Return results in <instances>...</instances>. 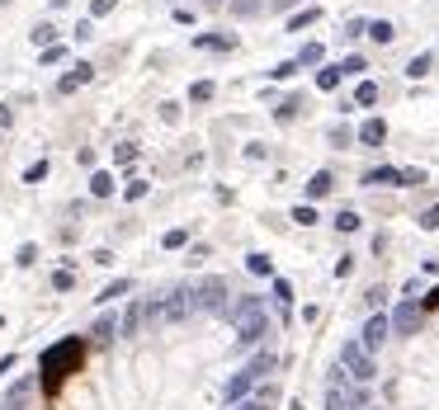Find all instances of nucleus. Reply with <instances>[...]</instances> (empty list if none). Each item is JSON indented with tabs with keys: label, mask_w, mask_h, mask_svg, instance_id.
Returning <instances> with one entry per match:
<instances>
[{
	"label": "nucleus",
	"mask_w": 439,
	"mask_h": 410,
	"mask_svg": "<svg viewBox=\"0 0 439 410\" xmlns=\"http://www.w3.org/2000/svg\"><path fill=\"white\" fill-rule=\"evenodd\" d=\"M293 222H298V226H312V222H316V207L312 203H298V207H293Z\"/></svg>",
	"instance_id": "c9c22d12"
},
{
	"label": "nucleus",
	"mask_w": 439,
	"mask_h": 410,
	"mask_svg": "<svg viewBox=\"0 0 439 410\" xmlns=\"http://www.w3.org/2000/svg\"><path fill=\"white\" fill-rule=\"evenodd\" d=\"M321 57H326V48H321V43H307V48L298 52V66H321Z\"/></svg>",
	"instance_id": "cd10ccee"
},
{
	"label": "nucleus",
	"mask_w": 439,
	"mask_h": 410,
	"mask_svg": "<svg viewBox=\"0 0 439 410\" xmlns=\"http://www.w3.org/2000/svg\"><path fill=\"white\" fill-rule=\"evenodd\" d=\"M90 335H99V340H113V335H123V321H118V316H99Z\"/></svg>",
	"instance_id": "dca6fc26"
},
{
	"label": "nucleus",
	"mask_w": 439,
	"mask_h": 410,
	"mask_svg": "<svg viewBox=\"0 0 439 410\" xmlns=\"http://www.w3.org/2000/svg\"><path fill=\"white\" fill-rule=\"evenodd\" d=\"M113 5H118V0H90V19H104V15H113Z\"/></svg>",
	"instance_id": "58836bf2"
},
{
	"label": "nucleus",
	"mask_w": 439,
	"mask_h": 410,
	"mask_svg": "<svg viewBox=\"0 0 439 410\" xmlns=\"http://www.w3.org/2000/svg\"><path fill=\"white\" fill-rule=\"evenodd\" d=\"M57 62H66V48H62V43H52V48H43V66H57Z\"/></svg>",
	"instance_id": "4c0bfd02"
},
{
	"label": "nucleus",
	"mask_w": 439,
	"mask_h": 410,
	"mask_svg": "<svg viewBox=\"0 0 439 410\" xmlns=\"http://www.w3.org/2000/svg\"><path fill=\"white\" fill-rule=\"evenodd\" d=\"M246 269H251L255 278H269V274H274V264H269V255H246Z\"/></svg>",
	"instance_id": "a878e982"
},
{
	"label": "nucleus",
	"mask_w": 439,
	"mask_h": 410,
	"mask_svg": "<svg viewBox=\"0 0 439 410\" xmlns=\"http://www.w3.org/2000/svg\"><path fill=\"white\" fill-rule=\"evenodd\" d=\"M232 293H227V278H204L194 283V312H213V316H227L232 312Z\"/></svg>",
	"instance_id": "20e7f679"
},
{
	"label": "nucleus",
	"mask_w": 439,
	"mask_h": 410,
	"mask_svg": "<svg viewBox=\"0 0 439 410\" xmlns=\"http://www.w3.org/2000/svg\"><path fill=\"white\" fill-rule=\"evenodd\" d=\"M388 335H392V316L373 312V316H369V321H364V331H359V345L369 349V354H378V349L388 345Z\"/></svg>",
	"instance_id": "423d86ee"
},
{
	"label": "nucleus",
	"mask_w": 439,
	"mask_h": 410,
	"mask_svg": "<svg viewBox=\"0 0 439 410\" xmlns=\"http://www.w3.org/2000/svg\"><path fill=\"white\" fill-rule=\"evenodd\" d=\"M43 174H47V160H38V165H29V170H24V184H38Z\"/></svg>",
	"instance_id": "79ce46f5"
},
{
	"label": "nucleus",
	"mask_w": 439,
	"mask_h": 410,
	"mask_svg": "<svg viewBox=\"0 0 439 410\" xmlns=\"http://www.w3.org/2000/svg\"><path fill=\"white\" fill-rule=\"evenodd\" d=\"M213 95H218V85H213V80H194V85H189V99H194V104H208Z\"/></svg>",
	"instance_id": "4be33fe9"
},
{
	"label": "nucleus",
	"mask_w": 439,
	"mask_h": 410,
	"mask_svg": "<svg viewBox=\"0 0 439 410\" xmlns=\"http://www.w3.org/2000/svg\"><path fill=\"white\" fill-rule=\"evenodd\" d=\"M316 19H321V10L312 5V10H302V15H293V19H288V29H293V33H302V29H312Z\"/></svg>",
	"instance_id": "bb28decb"
},
{
	"label": "nucleus",
	"mask_w": 439,
	"mask_h": 410,
	"mask_svg": "<svg viewBox=\"0 0 439 410\" xmlns=\"http://www.w3.org/2000/svg\"><path fill=\"white\" fill-rule=\"evenodd\" d=\"M269 5H274V10H288V5H293V0H269Z\"/></svg>",
	"instance_id": "8fccbe9b"
},
{
	"label": "nucleus",
	"mask_w": 439,
	"mask_h": 410,
	"mask_svg": "<svg viewBox=\"0 0 439 410\" xmlns=\"http://www.w3.org/2000/svg\"><path fill=\"white\" fill-rule=\"evenodd\" d=\"M269 401H274V392H269V387H265V392H260V396H246V401H236L232 410H269Z\"/></svg>",
	"instance_id": "5701e85b"
},
{
	"label": "nucleus",
	"mask_w": 439,
	"mask_h": 410,
	"mask_svg": "<svg viewBox=\"0 0 439 410\" xmlns=\"http://www.w3.org/2000/svg\"><path fill=\"white\" fill-rule=\"evenodd\" d=\"M340 368L350 373V382H364V387H369V382L378 378L373 354H369V349H364L359 340H345V345H340Z\"/></svg>",
	"instance_id": "7ed1b4c3"
},
{
	"label": "nucleus",
	"mask_w": 439,
	"mask_h": 410,
	"mask_svg": "<svg viewBox=\"0 0 439 410\" xmlns=\"http://www.w3.org/2000/svg\"><path fill=\"white\" fill-rule=\"evenodd\" d=\"M194 48H213V52H227V48H232V38H222V33H199V38H194Z\"/></svg>",
	"instance_id": "412c9836"
},
{
	"label": "nucleus",
	"mask_w": 439,
	"mask_h": 410,
	"mask_svg": "<svg viewBox=\"0 0 439 410\" xmlns=\"http://www.w3.org/2000/svg\"><path fill=\"white\" fill-rule=\"evenodd\" d=\"M383 137H388V123H383V118H369V123L359 127V142L364 146H383Z\"/></svg>",
	"instance_id": "ddd939ff"
},
{
	"label": "nucleus",
	"mask_w": 439,
	"mask_h": 410,
	"mask_svg": "<svg viewBox=\"0 0 439 410\" xmlns=\"http://www.w3.org/2000/svg\"><path fill=\"white\" fill-rule=\"evenodd\" d=\"M185 241H189V231H185V226H175V231H166V236H161V245H166V250H180Z\"/></svg>",
	"instance_id": "72a5a7b5"
},
{
	"label": "nucleus",
	"mask_w": 439,
	"mask_h": 410,
	"mask_svg": "<svg viewBox=\"0 0 439 410\" xmlns=\"http://www.w3.org/2000/svg\"><path fill=\"white\" fill-rule=\"evenodd\" d=\"M345 410H369V387H364V382L345 387Z\"/></svg>",
	"instance_id": "f3484780"
},
{
	"label": "nucleus",
	"mask_w": 439,
	"mask_h": 410,
	"mask_svg": "<svg viewBox=\"0 0 439 410\" xmlns=\"http://www.w3.org/2000/svg\"><path fill=\"white\" fill-rule=\"evenodd\" d=\"M364 66H369V62H364L359 52H350L345 62H340V71H345V76H354V71H364Z\"/></svg>",
	"instance_id": "a19ab883"
},
{
	"label": "nucleus",
	"mask_w": 439,
	"mask_h": 410,
	"mask_svg": "<svg viewBox=\"0 0 439 410\" xmlns=\"http://www.w3.org/2000/svg\"><path fill=\"white\" fill-rule=\"evenodd\" d=\"M425 307H439V288H435V293H430V297H425Z\"/></svg>",
	"instance_id": "09e8293b"
},
{
	"label": "nucleus",
	"mask_w": 439,
	"mask_h": 410,
	"mask_svg": "<svg viewBox=\"0 0 439 410\" xmlns=\"http://www.w3.org/2000/svg\"><path fill=\"white\" fill-rule=\"evenodd\" d=\"M123 198H128V203H137V198H147V179H128Z\"/></svg>",
	"instance_id": "e433bc0d"
},
{
	"label": "nucleus",
	"mask_w": 439,
	"mask_h": 410,
	"mask_svg": "<svg viewBox=\"0 0 439 410\" xmlns=\"http://www.w3.org/2000/svg\"><path fill=\"white\" fill-rule=\"evenodd\" d=\"M421 226H425V231H439V207H425V212H421Z\"/></svg>",
	"instance_id": "37998d69"
},
{
	"label": "nucleus",
	"mask_w": 439,
	"mask_h": 410,
	"mask_svg": "<svg viewBox=\"0 0 439 410\" xmlns=\"http://www.w3.org/2000/svg\"><path fill=\"white\" fill-rule=\"evenodd\" d=\"M402 184H425V170H402Z\"/></svg>",
	"instance_id": "de8ad7c7"
},
{
	"label": "nucleus",
	"mask_w": 439,
	"mask_h": 410,
	"mask_svg": "<svg viewBox=\"0 0 439 410\" xmlns=\"http://www.w3.org/2000/svg\"><path fill=\"white\" fill-rule=\"evenodd\" d=\"M52 38H57V29H52V24H38V29H33V48H52Z\"/></svg>",
	"instance_id": "7c9ffc66"
},
{
	"label": "nucleus",
	"mask_w": 439,
	"mask_h": 410,
	"mask_svg": "<svg viewBox=\"0 0 439 410\" xmlns=\"http://www.w3.org/2000/svg\"><path fill=\"white\" fill-rule=\"evenodd\" d=\"M255 382H260V373H255L251 363H246L241 373H232V382H227V392H222V396H227V406H236V401H246Z\"/></svg>",
	"instance_id": "0eeeda50"
},
{
	"label": "nucleus",
	"mask_w": 439,
	"mask_h": 410,
	"mask_svg": "<svg viewBox=\"0 0 439 410\" xmlns=\"http://www.w3.org/2000/svg\"><path fill=\"white\" fill-rule=\"evenodd\" d=\"M345 38H369V19H350V24H345Z\"/></svg>",
	"instance_id": "ea45409f"
},
{
	"label": "nucleus",
	"mask_w": 439,
	"mask_h": 410,
	"mask_svg": "<svg viewBox=\"0 0 439 410\" xmlns=\"http://www.w3.org/2000/svg\"><path fill=\"white\" fill-rule=\"evenodd\" d=\"M369 38H373V43H392L397 29L388 24V19H373V24H369Z\"/></svg>",
	"instance_id": "b1692460"
},
{
	"label": "nucleus",
	"mask_w": 439,
	"mask_h": 410,
	"mask_svg": "<svg viewBox=\"0 0 439 410\" xmlns=\"http://www.w3.org/2000/svg\"><path fill=\"white\" fill-rule=\"evenodd\" d=\"M204 5H208V10H218V5H222V0H204Z\"/></svg>",
	"instance_id": "3c124183"
},
{
	"label": "nucleus",
	"mask_w": 439,
	"mask_h": 410,
	"mask_svg": "<svg viewBox=\"0 0 439 410\" xmlns=\"http://www.w3.org/2000/svg\"><path fill=\"white\" fill-rule=\"evenodd\" d=\"M90 193H94V198H109V193H113V174L109 170H94L90 174Z\"/></svg>",
	"instance_id": "a211bd4d"
},
{
	"label": "nucleus",
	"mask_w": 439,
	"mask_h": 410,
	"mask_svg": "<svg viewBox=\"0 0 439 410\" xmlns=\"http://www.w3.org/2000/svg\"><path fill=\"white\" fill-rule=\"evenodd\" d=\"M421 331V307L416 302H402L392 312V335H416Z\"/></svg>",
	"instance_id": "1a4fd4ad"
},
{
	"label": "nucleus",
	"mask_w": 439,
	"mask_h": 410,
	"mask_svg": "<svg viewBox=\"0 0 439 410\" xmlns=\"http://www.w3.org/2000/svg\"><path fill=\"white\" fill-rule=\"evenodd\" d=\"M340 80H345V71H340V66H321V71H316V90H335Z\"/></svg>",
	"instance_id": "aec40b11"
},
{
	"label": "nucleus",
	"mask_w": 439,
	"mask_h": 410,
	"mask_svg": "<svg viewBox=\"0 0 439 410\" xmlns=\"http://www.w3.org/2000/svg\"><path fill=\"white\" fill-rule=\"evenodd\" d=\"M90 76H94V66H90V62H76L62 80H57V90H62V95H71V90H80V85H85Z\"/></svg>",
	"instance_id": "9d476101"
},
{
	"label": "nucleus",
	"mask_w": 439,
	"mask_h": 410,
	"mask_svg": "<svg viewBox=\"0 0 439 410\" xmlns=\"http://www.w3.org/2000/svg\"><path fill=\"white\" fill-rule=\"evenodd\" d=\"M33 260H38V250H33V245H19V255H15V264H33Z\"/></svg>",
	"instance_id": "c03bdc74"
},
{
	"label": "nucleus",
	"mask_w": 439,
	"mask_h": 410,
	"mask_svg": "<svg viewBox=\"0 0 439 410\" xmlns=\"http://www.w3.org/2000/svg\"><path fill=\"white\" fill-rule=\"evenodd\" d=\"M330 189H335V174L330 170H316L312 179H307V198H326Z\"/></svg>",
	"instance_id": "f8f14e48"
},
{
	"label": "nucleus",
	"mask_w": 439,
	"mask_h": 410,
	"mask_svg": "<svg viewBox=\"0 0 439 410\" xmlns=\"http://www.w3.org/2000/svg\"><path fill=\"white\" fill-rule=\"evenodd\" d=\"M232 15H241V19L260 15V0H232Z\"/></svg>",
	"instance_id": "f704fd0d"
},
{
	"label": "nucleus",
	"mask_w": 439,
	"mask_h": 410,
	"mask_svg": "<svg viewBox=\"0 0 439 410\" xmlns=\"http://www.w3.org/2000/svg\"><path fill=\"white\" fill-rule=\"evenodd\" d=\"M128 288H132V278H113V283L104 288V293H99V302H113V297H123Z\"/></svg>",
	"instance_id": "c756f323"
},
{
	"label": "nucleus",
	"mask_w": 439,
	"mask_h": 410,
	"mask_svg": "<svg viewBox=\"0 0 439 410\" xmlns=\"http://www.w3.org/2000/svg\"><path fill=\"white\" fill-rule=\"evenodd\" d=\"M80 349H85L80 340H62V345H52L43 354V387H47V392H57V387H62V378L80 363Z\"/></svg>",
	"instance_id": "f03ea898"
},
{
	"label": "nucleus",
	"mask_w": 439,
	"mask_h": 410,
	"mask_svg": "<svg viewBox=\"0 0 439 410\" xmlns=\"http://www.w3.org/2000/svg\"><path fill=\"white\" fill-rule=\"evenodd\" d=\"M364 184H402V170H397V165H378V170H369L364 174Z\"/></svg>",
	"instance_id": "4468645a"
},
{
	"label": "nucleus",
	"mask_w": 439,
	"mask_h": 410,
	"mask_svg": "<svg viewBox=\"0 0 439 410\" xmlns=\"http://www.w3.org/2000/svg\"><path fill=\"white\" fill-rule=\"evenodd\" d=\"M227 321L236 326V345H241V349L260 345V340H265V331H269V321H265V297H236L232 312H227Z\"/></svg>",
	"instance_id": "f257e3e1"
},
{
	"label": "nucleus",
	"mask_w": 439,
	"mask_h": 410,
	"mask_svg": "<svg viewBox=\"0 0 439 410\" xmlns=\"http://www.w3.org/2000/svg\"><path fill=\"white\" fill-rule=\"evenodd\" d=\"M189 316H199L194 312V288H171V293L161 297V321H166V326H180Z\"/></svg>",
	"instance_id": "39448f33"
},
{
	"label": "nucleus",
	"mask_w": 439,
	"mask_h": 410,
	"mask_svg": "<svg viewBox=\"0 0 439 410\" xmlns=\"http://www.w3.org/2000/svg\"><path fill=\"white\" fill-rule=\"evenodd\" d=\"M298 109H302V99H283L279 109H274V118H279V123H293V118H298Z\"/></svg>",
	"instance_id": "c85d7f7f"
},
{
	"label": "nucleus",
	"mask_w": 439,
	"mask_h": 410,
	"mask_svg": "<svg viewBox=\"0 0 439 410\" xmlns=\"http://www.w3.org/2000/svg\"><path fill=\"white\" fill-rule=\"evenodd\" d=\"M335 226H340V231H359L364 222H359V212H354V207H345V212L335 217Z\"/></svg>",
	"instance_id": "473e14b6"
},
{
	"label": "nucleus",
	"mask_w": 439,
	"mask_h": 410,
	"mask_svg": "<svg viewBox=\"0 0 439 410\" xmlns=\"http://www.w3.org/2000/svg\"><path fill=\"white\" fill-rule=\"evenodd\" d=\"M38 392V373H29V378H19L10 392H5V401H0V410H24L29 406V396Z\"/></svg>",
	"instance_id": "6e6552de"
},
{
	"label": "nucleus",
	"mask_w": 439,
	"mask_h": 410,
	"mask_svg": "<svg viewBox=\"0 0 439 410\" xmlns=\"http://www.w3.org/2000/svg\"><path fill=\"white\" fill-rule=\"evenodd\" d=\"M142 326H147V302H132V307L123 312V340H132Z\"/></svg>",
	"instance_id": "9b49d317"
},
{
	"label": "nucleus",
	"mask_w": 439,
	"mask_h": 410,
	"mask_svg": "<svg viewBox=\"0 0 439 410\" xmlns=\"http://www.w3.org/2000/svg\"><path fill=\"white\" fill-rule=\"evenodd\" d=\"M52 288H57V293H71V288H76V274H71V269H57V274H52Z\"/></svg>",
	"instance_id": "2f4dec72"
},
{
	"label": "nucleus",
	"mask_w": 439,
	"mask_h": 410,
	"mask_svg": "<svg viewBox=\"0 0 439 410\" xmlns=\"http://www.w3.org/2000/svg\"><path fill=\"white\" fill-rule=\"evenodd\" d=\"M430 71H435V52H421V57H411V62H407V76L411 80H425Z\"/></svg>",
	"instance_id": "2eb2a0df"
},
{
	"label": "nucleus",
	"mask_w": 439,
	"mask_h": 410,
	"mask_svg": "<svg viewBox=\"0 0 439 410\" xmlns=\"http://www.w3.org/2000/svg\"><path fill=\"white\" fill-rule=\"evenodd\" d=\"M274 302H279V316H288V307H293V283L288 278H274Z\"/></svg>",
	"instance_id": "6ab92c4d"
},
{
	"label": "nucleus",
	"mask_w": 439,
	"mask_h": 410,
	"mask_svg": "<svg viewBox=\"0 0 439 410\" xmlns=\"http://www.w3.org/2000/svg\"><path fill=\"white\" fill-rule=\"evenodd\" d=\"M137 160V146H118V165H132Z\"/></svg>",
	"instance_id": "a18cd8bd"
},
{
	"label": "nucleus",
	"mask_w": 439,
	"mask_h": 410,
	"mask_svg": "<svg viewBox=\"0 0 439 410\" xmlns=\"http://www.w3.org/2000/svg\"><path fill=\"white\" fill-rule=\"evenodd\" d=\"M293 71H298V62H279V66H274V76H279V80H288Z\"/></svg>",
	"instance_id": "49530a36"
},
{
	"label": "nucleus",
	"mask_w": 439,
	"mask_h": 410,
	"mask_svg": "<svg viewBox=\"0 0 439 410\" xmlns=\"http://www.w3.org/2000/svg\"><path fill=\"white\" fill-rule=\"evenodd\" d=\"M354 104H359V109L378 104V85H373V80H359V90H354Z\"/></svg>",
	"instance_id": "393cba45"
}]
</instances>
